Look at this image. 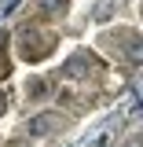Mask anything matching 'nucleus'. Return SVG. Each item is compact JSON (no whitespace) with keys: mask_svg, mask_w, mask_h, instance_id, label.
<instances>
[{"mask_svg":"<svg viewBox=\"0 0 143 147\" xmlns=\"http://www.w3.org/2000/svg\"><path fill=\"white\" fill-rule=\"evenodd\" d=\"M18 44H22L18 55H22L26 63H40V59H48V55L55 52V37H52V33H37L33 26L18 33Z\"/></svg>","mask_w":143,"mask_h":147,"instance_id":"1","label":"nucleus"},{"mask_svg":"<svg viewBox=\"0 0 143 147\" xmlns=\"http://www.w3.org/2000/svg\"><path fill=\"white\" fill-rule=\"evenodd\" d=\"M110 40H117L114 48L125 55L128 63H143V37L140 33H132V30H114V33H107Z\"/></svg>","mask_w":143,"mask_h":147,"instance_id":"2","label":"nucleus"},{"mask_svg":"<svg viewBox=\"0 0 143 147\" xmlns=\"http://www.w3.org/2000/svg\"><path fill=\"white\" fill-rule=\"evenodd\" d=\"M88 70H95V55H92V52L70 55V59H66V66H62V74H66V77H85Z\"/></svg>","mask_w":143,"mask_h":147,"instance_id":"3","label":"nucleus"},{"mask_svg":"<svg viewBox=\"0 0 143 147\" xmlns=\"http://www.w3.org/2000/svg\"><path fill=\"white\" fill-rule=\"evenodd\" d=\"M62 125H66L62 114H37L33 121H30V132L33 136H48V132H59Z\"/></svg>","mask_w":143,"mask_h":147,"instance_id":"4","label":"nucleus"},{"mask_svg":"<svg viewBox=\"0 0 143 147\" xmlns=\"http://www.w3.org/2000/svg\"><path fill=\"white\" fill-rule=\"evenodd\" d=\"M70 0H37V11L40 15H62Z\"/></svg>","mask_w":143,"mask_h":147,"instance_id":"5","label":"nucleus"},{"mask_svg":"<svg viewBox=\"0 0 143 147\" xmlns=\"http://www.w3.org/2000/svg\"><path fill=\"white\" fill-rule=\"evenodd\" d=\"M30 96H33V99L48 96V81H30Z\"/></svg>","mask_w":143,"mask_h":147,"instance_id":"6","label":"nucleus"},{"mask_svg":"<svg viewBox=\"0 0 143 147\" xmlns=\"http://www.w3.org/2000/svg\"><path fill=\"white\" fill-rule=\"evenodd\" d=\"M125 147H143V132H136V136H128Z\"/></svg>","mask_w":143,"mask_h":147,"instance_id":"7","label":"nucleus"},{"mask_svg":"<svg viewBox=\"0 0 143 147\" xmlns=\"http://www.w3.org/2000/svg\"><path fill=\"white\" fill-rule=\"evenodd\" d=\"M7 74H11V63H7V59H0V81H4Z\"/></svg>","mask_w":143,"mask_h":147,"instance_id":"8","label":"nucleus"},{"mask_svg":"<svg viewBox=\"0 0 143 147\" xmlns=\"http://www.w3.org/2000/svg\"><path fill=\"white\" fill-rule=\"evenodd\" d=\"M4 40H7V33H4V30H0V48H4Z\"/></svg>","mask_w":143,"mask_h":147,"instance_id":"9","label":"nucleus"},{"mask_svg":"<svg viewBox=\"0 0 143 147\" xmlns=\"http://www.w3.org/2000/svg\"><path fill=\"white\" fill-rule=\"evenodd\" d=\"M4 103H7V99H4V96H0V114H4Z\"/></svg>","mask_w":143,"mask_h":147,"instance_id":"10","label":"nucleus"}]
</instances>
